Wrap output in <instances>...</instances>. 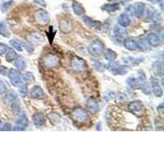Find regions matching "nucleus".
<instances>
[{"label": "nucleus", "mask_w": 164, "mask_h": 164, "mask_svg": "<svg viewBox=\"0 0 164 164\" xmlns=\"http://www.w3.org/2000/svg\"><path fill=\"white\" fill-rule=\"evenodd\" d=\"M7 90V87L2 81H0V95H2Z\"/></svg>", "instance_id": "nucleus-45"}, {"label": "nucleus", "mask_w": 164, "mask_h": 164, "mask_svg": "<svg viewBox=\"0 0 164 164\" xmlns=\"http://www.w3.org/2000/svg\"><path fill=\"white\" fill-rule=\"evenodd\" d=\"M9 48L7 45H5L3 43H0V56H2L7 51Z\"/></svg>", "instance_id": "nucleus-40"}, {"label": "nucleus", "mask_w": 164, "mask_h": 164, "mask_svg": "<svg viewBox=\"0 0 164 164\" xmlns=\"http://www.w3.org/2000/svg\"><path fill=\"white\" fill-rule=\"evenodd\" d=\"M148 2H151V3H153V4H156V3H159L160 7L161 9H163V7H162V5H163V0H148Z\"/></svg>", "instance_id": "nucleus-44"}, {"label": "nucleus", "mask_w": 164, "mask_h": 164, "mask_svg": "<svg viewBox=\"0 0 164 164\" xmlns=\"http://www.w3.org/2000/svg\"><path fill=\"white\" fill-rule=\"evenodd\" d=\"M72 70L77 72H85L87 69L86 62L82 58L79 56H73L70 62Z\"/></svg>", "instance_id": "nucleus-2"}, {"label": "nucleus", "mask_w": 164, "mask_h": 164, "mask_svg": "<svg viewBox=\"0 0 164 164\" xmlns=\"http://www.w3.org/2000/svg\"><path fill=\"white\" fill-rule=\"evenodd\" d=\"M128 108L133 113H139L144 109V104L140 100H135V101L130 102L128 104Z\"/></svg>", "instance_id": "nucleus-10"}, {"label": "nucleus", "mask_w": 164, "mask_h": 164, "mask_svg": "<svg viewBox=\"0 0 164 164\" xmlns=\"http://www.w3.org/2000/svg\"><path fill=\"white\" fill-rule=\"evenodd\" d=\"M16 124L17 126H22V127L26 128L29 125V120L27 118L26 115H25L24 113L18 115L16 119Z\"/></svg>", "instance_id": "nucleus-18"}, {"label": "nucleus", "mask_w": 164, "mask_h": 164, "mask_svg": "<svg viewBox=\"0 0 164 164\" xmlns=\"http://www.w3.org/2000/svg\"><path fill=\"white\" fill-rule=\"evenodd\" d=\"M15 66L19 71H23L26 67V62L22 57L17 56V58L15 60Z\"/></svg>", "instance_id": "nucleus-27"}, {"label": "nucleus", "mask_w": 164, "mask_h": 164, "mask_svg": "<svg viewBox=\"0 0 164 164\" xmlns=\"http://www.w3.org/2000/svg\"><path fill=\"white\" fill-rule=\"evenodd\" d=\"M36 3H38V4L41 5V6H43V7H45L46 6V3H45V0H33Z\"/></svg>", "instance_id": "nucleus-47"}, {"label": "nucleus", "mask_w": 164, "mask_h": 164, "mask_svg": "<svg viewBox=\"0 0 164 164\" xmlns=\"http://www.w3.org/2000/svg\"><path fill=\"white\" fill-rule=\"evenodd\" d=\"M33 123L37 127H40V126H44L46 123V119L45 117L42 113H36L33 117Z\"/></svg>", "instance_id": "nucleus-17"}, {"label": "nucleus", "mask_w": 164, "mask_h": 164, "mask_svg": "<svg viewBox=\"0 0 164 164\" xmlns=\"http://www.w3.org/2000/svg\"><path fill=\"white\" fill-rule=\"evenodd\" d=\"M22 81L26 83H31L33 81H35V77L32 72H26L22 75Z\"/></svg>", "instance_id": "nucleus-32"}, {"label": "nucleus", "mask_w": 164, "mask_h": 164, "mask_svg": "<svg viewBox=\"0 0 164 164\" xmlns=\"http://www.w3.org/2000/svg\"><path fill=\"white\" fill-rule=\"evenodd\" d=\"M83 21L86 25H87L88 26L91 27V28H97V27H99V25H100L99 21L93 20L92 18L89 17V16H84Z\"/></svg>", "instance_id": "nucleus-28"}, {"label": "nucleus", "mask_w": 164, "mask_h": 164, "mask_svg": "<svg viewBox=\"0 0 164 164\" xmlns=\"http://www.w3.org/2000/svg\"><path fill=\"white\" fill-rule=\"evenodd\" d=\"M145 11V5L144 3L141 2H135L134 7H133V12H134V15L136 18H140L143 16Z\"/></svg>", "instance_id": "nucleus-11"}, {"label": "nucleus", "mask_w": 164, "mask_h": 164, "mask_svg": "<svg viewBox=\"0 0 164 164\" xmlns=\"http://www.w3.org/2000/svg\"><path fill=\"white\" fill-rule=\"evenodd\" d=\"M153 72L156 75L159 76V77H162L163 76V66H162V61H157L153 63Z\"/></svg>", "instance_id": "nucleus-23"}, {"label": "nucleus", "mask_w": 164, "mask_h": 164, "mask_svg": "<svg viewBox=\"0 0 164 164\" xmlns=\"http://www.w3.org/2000/svg\"><path fill=\"white\" fill-rule=\"evenodd\" d=\"M7 77H8L10 82L12 86H20L23 84L21 75L20 74V72L17 70L13 69V68L9 70L7 72Z\"/></svg>", "instance_id": "nucleus-4"}, {"label": "nucleus", "mask_w": 164, "mask_h": 164, "mask_svg": "<svg viewBox=\"0 0 164 164\" xmlns=\"http://www.w3.org/2000/svg\"><path fill=\"white\" fill-rule=\"evenodd\" d=\"M147 41L148 43L149 44L150 46H153V47H157L161 43V40H160V38L158 35L155 34V33H150L148 34L147 36Z\"/></svg>", "instance_id": "nucleus-15"}, {"label": "nucleus", "mask_w": 164, "mask_h": 164, "mask_svg": "<svg viewBox=\"0 0 164 164\" xmlns=\"http://www.w3.org/2000/svg\"><path fill=\"white\" fill-rule=\"evenodd\" d=\"M72 10L74 12V13L77 15V16H82L84 13H85V9H84L83 6L78 2H72Z\"/></svg>", "instance_id": "nucleus-21"}, {"label": "nucleus", "mask_w": 164, "mask_h": 164, "mask_svg": "<svg viewBox=\"0 0 164 164\" xmlns=\"http://www.w3.org/2000/svg\"><path fill=\"white\" fill-rule=\"evenodd\" d=\"M59 27L62 31L63 32H70L72 30V23L71 21L68 19H64V20L61 21Z\"/></svg>", "instance_id": "nucleus-19"}, {"label": "nucleus", "mask_w": 164, "mask_h": 164, "mask_svg": "<svg viewBox=\"0 0 164 164\" xmlns=\"http://www.w3.org/2000/svg\"><path fill=\"white\" fill-rule=\"evenodd\" d=\"M114 34L117 36V37H123L127 35V31L124 27L121 26L119 25H117L114 27Z\"/></svg>", "instance_id": "nucleus-30"}, {"label": "nucleus", "mask_w": 164, "mask_h": 164, "mask_svg": "<svg viewBox=\"0 0 164 164\" xmlns=\"http://www.w3.org/2000/svg\"><path fill=\"white\" fill-rule=\"evenodd\" d=\"M107 68L112 74L115 75V76L126 74L129 70L128 67L114 63V61H112V62H110L108 63L107 65Z\"/></svg>", "instance_id": "nucleus-3"}, {"label": "nucleus", "mask_w": 164, "mask_h": 164, "mask_svg": "<svg viewBox=\"0 0 164 164\" xmlns=\"http://www.w3.org/2000/svg\"><path fill=\"white\" fill-rule=\"evenodd\" d=\"M137 47L139 48V49L142 50V51H147V50L149 49V47H150V45L148 43V41L147 40H140L137 43Z\"/></svg>", "instance_id": "nucleus-31"}, {"label": "nucleus", "mask_w": 164, "mask_h": 164, "mask_svg": "<svg viewBox=\"0 0 164 164\" xmlns=\"http://www.w3.org/2000/svg\"><path fill=\"white\" fill-rule=\"evenodd\" d=\"M17 54L16 53V51L13 49H11V48H9L7 51L6 52V60L8 63H12V62H13V61L16 60V59L17 58Z\"/></svg>", "instance_id": "nucleus-26"}, {"label": "nucleus", "mask_w": 164, "mask_h": 164, "mask_svg": "<svg viewBox=\"0 0 164 164\" xmlns=\"http://www.w3.org/2000/svg\"><path fill=\"white\" fill-rule=\"evenodd\" d=\"M86 108L89 111H90L92 114H96L97 112H99V104L97 103V101L95 99L90 98L87 100V103H86Z\"/></svg>", "instance_id": "nucleus-14"}, {"label": "nucleus", "mask_w": 164, "mask_h": 164, "mask_svg": "<svg viewBox=\"0 0 164 164\" xmlns=\"http://www.w3.org/2000/svg\"><path fill=\"white\" fill-rule=\"evenodd\" d=\"M16 98V95L15 92H8L7 94H6V95L4 96V100L6 102H8V103H11L12 101H13L14 99Z\"/></svg>", "instance_id": "nucleus-34"}, {"label": "nucleus", "mask_w": 164, "mask_h": 164, "mask_svg": "<svg viewBox=\"0 0 164 164\" xmlns=\"http://www.w3.org/2000/svg\"><path fill=\"white\" fill-rule=\"evenodd\" d=\"M0 74L3 75V76H5V75L7 74V68H5V67H3V66H1V67H0Z\"/></svg>", "instance_id": "nucleus-46"}, {"label": "nucleus", "mask_w": 164, "mask_h": 164, "mask_svg": "<svg viewBox=\"0 0 164 164\" xmlns=\"http://www.w3.org/2000/svg\"><path fill=\"white\" fill-rule=\"evenodd\" d=\"M123 45L124 47L126 48V49H128L129 51H135V50L138 49L137 42L135 40L130 38H127L126 40H124Z\"/></svg>", "instance_id": "nucleus-16"}, {"label": "nucleus", "mask_w": 164, "mask_h": 164, "mask_svg": "<svg viewBox=\"0 0 164 164\" xmlns=\"http://www.w3.org/2000/svg\"><path fill=\"white\" fill-rule=\"evenodd\" d=\"M118 25L121 26L126 28L128 27L130 25V17L126 13H122L120 15L119 18H118Z\"/></svg>", "instance_id": "nucleus-20"}, {"label": "nucleus", "mask_w": 164, "mask_h": 164, "mask_svg": "<svg viewBox=\"0 0 164 164\" xmlns=\"http://www.w3.org/2000/svg\"><path fill=\"white\" fill-rule=\"evenodd\" d=\"M144 61L143 58H134V57H126L121 59V63L122 65L126 66V67H130V66H136L142 63Z\"/></svg>", "instance_id": "nucleus-8"}, {"label": "nucleus", "mask_w": 164, "mask_h": 164, "mask_svg": "<svg viewBox=\"0 0 164 164\" xmlns=\"http://www.w3.org/2000/svg\"><path fill=\"white\" fill-rule=\"evenodd\" d=\"M130 0H121V2H123V3H126V2H130Z\"/></svg>", "instance_id": "nucleus-49"}, {"label": "nucleus", "mask_w": 164, "mask_h": 164, "mask_svg": "<svg viewBox=\"0 0 164 164\" xmlns=\"http://www.w3.org/2000/svg\"><path fill=\"white\" fill-rule=\"evenodd\" d=\"M30 96L35 99H42L45 98V92L40 86H35L30 90Z\"/></svg>", "instance_id": "nucleus-12"}, {"label": "nucleus", "mask_w": 164, "mask_h": 164, "mask_svg": "<svg viewBox=\"0 0 164 164\" xmlns=\"http://www.w3.org/2000/svg\"><path fill=\"white\" fill-rule=\"evenodd\" d=\"M111 1H115V0H111Z\"/></svg>", "instance_id": "nucleus-50"}, {"label": "nucleus", "mask_w": 164, "mask_h": 164, "mask_svg": "<svg viewBox=\"0 0 164 164\" xmlns=\"http://www.w3.org/2000/svg\"><path fill=\"white\" fill-rule=\"evenodd\" d=\"M9 44H10L15 49L19 51V52H22L23 51L22 45H21V43L20 41L16 40H12L9 41Z\"/></svg>", "instance_id": "nucleus-33"}, {"label": "nucleus", "mask_w": 164, "mask_h": 164, "mask_svg": "<svg viewBox=\"0 0 164 164\" xmlns=\"http://www.w3.org/2000/svg\"><path fill=\"white\" fill-rule=\"evenodd\" d=\"M35 18L37 23L41 26L47 25L50 21V16L49 12L43 9H40L36 12L35 13Z\"/></svg>", "instance_id": "nucleus-6"}, {"label": "nucleus", "mask_w": 164, "mask_h": 164, "mask_svg": "<svg viewBox=\"0 0 164 164\" xmlns=\"http://www.w3.org/2000/svg\"><path fill=\"white\" fill-rule=\"evenodd\" d=\"M48 118L50 121V122L53 125H58L60 123L61 121V117L59 116L57 112H51L48 115Z\"/></svg>", "instance_id": "nucleus-29"}, {"label": "nucleus", "mask_w": 164, "mask_h": 164, "mask_svg": "<svg viewBox=\"0 0 164 164\" xmlns=\"http://www.w3.org/2000/svg\"><path fill=\"white\" fill-rule=\"evenodd\" d=\"M77 50L80 54H83V55H87L89 54V50L85 46H79L77 48Z\"/></svg>", "instance_id": "nucleus-42"}, {"label": "nucleus", "mask_w": 164, "mask_h": 164, "mask_svg": "<svg viewBox=\"0 0 164 164\" xmlns=\"http://www.w3.org/2000/svg\"><path fill=\"white\" fill-rule=\"evenodd\" d=\"M44 64L47 68H57L60 64V59L57 55L53 54H46L44 58Z\"/></svg>", "instance_id": "nucleus-7"}, {"label": "nucleus", "mask_w": 164, "mask_h": 164, "mask_svg": "<svg viewBox=\"0 0 164 164\" xmlns=\"http://www.w3.org/2000/svg\"><path fill=\"white\" fill-rule=\"evenodd\" d=\"M21 45H22V47L26 49V50L28 53H32L34 51V49H33L32 45L30 43H21Z\"/></svg>", "instance_id": "nucleus-41"}, {"label": "nucleus", "mask_w": 164, "mask_h": 164, "mask_svg": "<svg viewBox=\"0 0 164 164\" xmlns=\"http://www.w3.org/2000/svg\"><path fill=\"white\" fill-rule=\"evenodd\" d=\"M150 83H151V88H152V91L156 97L161 98L162 96V86H160L158 81L156 80L154 77H152L150 79Z\"/></svg>", "instance_id": "nucleus-9"}, {"label": "nucleus", "mask_w": 164, "mask_h": 164, "mask_svg": "<svg viewBox=\"0 0 164 164\" xmlns=\"http://www.w3.org/2000/svg\"><path fill=\"white\" fill-rule=\"evenodd\" d=\"M89 52L94 55H100L105 50V46L100 40H95L90 44L89 47Z\"/></svg>", "instance_id": "nucleus-5"}, {"label": "nucleus", "mask_w": 164, "mask_h": 164, "mask_svg": "<svg viewBox=\"0 0 164 164\" xmlns=\"http://www.w3.org/2000/svg\"><path fill=\"white\" fill-rule=\"evenodd\" d=\"M11 108L15 112H17L20 109V104H19V102L17 100V98L14 99L13 101L11 102Z\"/></svg>", "instance_id": "nucleus-37"}, {"label": "nucleus", "mask_w": 164, "mask_h": 164, "mask_svg": "<svg viewBox=\"0 0 164 164\" xmlns=\"http://www.w3.org/2000/svg\"><path fill=\"white\" fill-rule=\"evenodd\" d=\"M104 56L106 60L109 61V62H112V61H115L117 59V54L113 50L106 49L104 51Z\"/></svg>", "instance_id": "nucleus-25"}, {"label": "nucleus", "mask_w": 164, "mask_h": 164, "mask_svg": "<svg viewBox=\"0 0 164 164\" xmlns=\"http://www.w3.org/2000/svg\"><path fill=\"white\" fill-rule=\"evenodd\" d=\"M12 126L9 123H4L1 126V130L2 131H9V130H12Z\"/></svg>", "instance_id": "nucleus-43"}, {"label": "nucleus", "mask_w": 164, "mask_h": 164, "mask_svg": "<svg viewBox=\"0 0 164 164\" xmlns=\"http://www.w3.org/2000/svg\"><path fill=\"white\" fill-rule=\"evenodd\" d=\"M101 8L104 11L108 12H115L118 10L120 8L119 3L117 2H114V3H108V4H104L101 7Z\"/></svg>", "instance_id": "nucleus-24"}, {"label": "nucleus", "mask_w": 164, "mask_h": 164, "mask_svg": "<svg viewBox=\"0 0 164 164\" xmlns=\"http://www.w3.org/2000/svg\"><path fill=\"white\" fill-rule=\"evenodd\" d=\"M12 3V0H3L2 5H1V9L2 11L4 12L7 11V9L11 7Z\"/></svg>", "instance_id": "nucleus-35"}, {"label": "nucleus", "mask_w": 164, "mask_h": 164, "mask_svg": "<svg viewBox=\"0 0 164 164\" xmlns=\"http://www.w3.org/2000/svg\"><path fill=\"white\" fill-rule=\"evenodd\" d=\"M94 67L95 68V69L99 71V72H103L106 68V66L104 65V63H101V62H99V61H95L94 63Z\"/></svg>", "instance_id": "nucleus-36"}, {"label": "nucleus", "mask_w": 164, "mask_h": 164, "mask_svg": "<svg viewBox=\"0 0 164 164\" xmlns=\"http://www.w3.org/2000/svg\"><path fill=\"white\" fill-rule=\"evenodd\" d=\"M19 89H18V91L20 93V95L21 96H26L27 95V92H28V90H27V86L24 84H22L21 86H18Z\"/></svg>", "instance_id": "nucleus-38"}, {"label": "nucleus", "mask_w": 164, "mask_h": 164, "mask_svg": "<svg viewBox=\"0 0 164 164\" xmlns=\"http://www.w3.org/2000/svg\"><path fill=\"white\" fill-rule=\"evenodd\" d=\"M12 130H20V131H21V130H25V127H22V126H17V125H16V126H14L13 128L12 129Z\"/></svg>", "instance_id": "nucleus-48"}, {"label": "nucleus", "mask_w": 164, "mask_h": 164, "mask_svg": "<svg viewBox=\"0 0 164 164\" xmlns=\"http://www.w3.org/2000/svg\"><path fill=\"white\" fill-rule=\"evenodd\" d=\"M152 19L153 20V21L154 22H159V21H161L162 20V14L160 13V12H155V13L153 14V16H152Z\"/></svg>", "instance_id": "nucleus-39"}, {"label": "nucleus", "mask_w": 164, "mask_h": 164, "mask_svg": "<svg viewBox=\"0 0 164 164\" xmlns=\"http://www.w3.org/2000/svg\"><path fill=\"white\" fill-rule=\"evenodd\" d=\"M0 35L5 38L10 37V30L9 26L5 21H1L0 22Z\"/></svg>", "instance_id": "nucleus-22"}, {"label": "nucleus", "mask_w": 164, "mask_h": 164, "mask_svg": "<svg viewBox=\"0 0 164 164\" xmlns=\"http://www.w3.org/2000/svg\"><path fill=\"white\" fill-rule=\"evenodd\" d=\"M29 41L30 42V44L33 45H40L41 43H43L45 40L44 36L41 34L38 33V32H32L28 36Z\"/></svg>", "instance_id": "nucleus-13"}, {"label": "nucleus", "mask_w": 164, "mask_h": 164, "mask_svg": "<svg viewBox=\"0 0 164 164\" xmlns=\"http://www.w3.org/2000/svg\"><path fill=\"white\" fill-rule=\"evenodd\" d=\"M72 118L75 123L81 125L87 121V120L89 119V115L84 108H76L72 112Z\"/></svg>", "instance_id": "nucleus-1"}]
</instances>
